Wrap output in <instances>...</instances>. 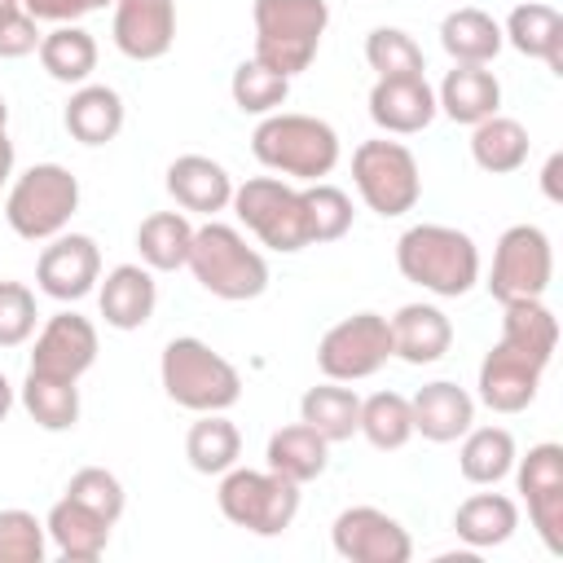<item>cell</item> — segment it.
I'll return each instance as SVG.
<instances>
[{
	"label": "cell",
	"mask_w": 563,
	"mask_h": 563,
	"mask_svg": "<svg viewBox=\"0 0 563 563\" xmlns=\"http://www.w3.org/2000/svg\"><path fill=\"white\" fill-rule=\"evenodd\" d=\"M251 154L277 172L282 180H325L339 167V132L317 119V114H299V110H273L255 123L251 132Z\"/></svg>",
	"instance_id": "obj_1"
},
{
	"label": "cell",
	"mask_w": 563,
	"mask_h": 563,
	"mask_svg": "<svg viewBox=\"0 0 563 563\" xmlns=\"http://www.w3.org/2000/svg\"><path fill=\"white\" fill-rule=\"evenodd\" d=\"M396 268L427 295L462 299L479 282V246L453 224H413L396 238Z\"/></svg>",
	"instance_id": "obj_2"
},
{
	"label": "cell",
	"mask_w": 563,
	"mask_h": 563,
	"mask_svg": "<svg viewBox=\"0 0 563 563\" xmlns=\"http://www.w3.org/2000/svg\"><path fill=\"white\" fill-rule=\"evenodd\" d=\"M158 378H163L167 400H176L189 413H224L242 400L238 365L194 334H180L163 347Z\"/></svg>",
	"instance_id": "obj_3"
},
{
	"label": "cell",
	"mask_w": 563,
	"mask_h": 563,
	"mask_svg": "<svg viewBox=\"0 0 563 563\" xmlns=\"http://www.w3.org/2000/svg\"><path fill=\"white\" fill-rule=\"evenodd\" d=\"M185 268L207 295L229 303H246L268 290V260L233 224H220V220H207L202 229H194Z\"/></svg>",
	"instance_id": "obj_4"
},
{
	"label": "cell",
	"mask_w": 563,
	"mask_h": 563,
	"mask_svg": "<svg viewBox=\"0 0 563 563\" xmlns=\"http://www.w3.org/2000/svg\"><path fill=\"white\" fill-rule=\"evenodd\" d=\"M251 22H255V57L282 70L286 79H295L317 62L321 35L330 26V4L325 0H255Z\"/></svg>",
	"instance_id": "obj_5"
},
{
	"label": "cell",
	"mask_w": 563,
	"mask_h": 563,
	"mask_svg": "<svg viewBox=\"0 0 563 563\" xmlns=\"http://www.w3.org/2000/svg\"><path fill=\"white\" fill-rule=\"evenodd\" d=\"M75 211H79V176L62 163L26 167L4 194V220L22 242L57 238Z\"/></svg>",
	"instance_id": "obj_6"
},
{
	"label": "cell",
	"mask_w": 563,
	"mask_h": 563,
	"mask_svg": "<svg viewBox=\"0 0 563 563\" xmlns=\"http://www.w3.org/2000/svg\"><path fill=\"white\" fill-rule=\"evenodd\" d=\"M216 501L233 528H246L251 537H282L299 515V484L268 466H229L220 475Z\"/></svg>",
	"instance_id": "obj_7"
},
{
	"label": "cell",
	"mask_w": 563,
	"mask_h": 563,
	"mask_svg": "<svg viewBox=\"0 0 563 563\" xmlns=\"http://www.w3.org/2000/svg\"><path fill=\"white\" fill-rule=\"evenodd\" d=\"M233 216L246 224V233L260 238V246L277 255H295L308 242V211H303V189H295L282 176H251L233 185Z\"/></svg>",
	"instance_id": "obj_8"
},
{
	"label": "cell",
	"mask_w": 563,
	"mask_h": 563,
	"mask_svg": "<svg viewBox=\"0 0 563 563\" xmlns=\"http://www.w3.org/2000/svg\"><path fill=\"white\" fill-rule=\"evenodd\" d=\"M352 185H356L361 202L383 220L413 211L422 198V172H418L413 150L405 141H387V136L361 141L352 150Z\"/></svg>",
	"instance_id": "obj_9"
},
{
	"label": "cell",
	"mask_w": 563,
	"mask_h": 563,
	"mask_svg": "<svg viewBox=\"0 0 563 563\" xmlns=\"http://www.w3.org/2000/svg\"><path fill=\"white\" fill-rule=\"evenodd\" d=\"M554 277V246L550 233L537 224H510L497 246H493V268H488V295L497 303L515 299H541Z\"/></svg>",
	"instance_id": "obj_10"
},
{
	"label": "cell",
	"mask_w": 563,
	"mask_h": 563,
	"mask_svg": "<svg viewBox=\"0 0 563 563\" xmlns=\"http://www.w3.org/2000/svg\"><path fill=\"white\" fill-rule=\"evenodd\" d=\"M391 361V321L383 312H352L334 321L317 343V369L334 383L374 378Z\"/></svg>",
	"instance_id": "obj_11"
},
{
	"label": "cell",
	"mask_w": 563,
	"mask_h": 563,
	"mask_svg": "<svg viewBox=\"0 0 563 563\" xmlns=\"http://www.w3.org/2000/svg\"><path fill=\"white\" fill-rule=\"evenodd\" d=\"M550 352H537L510 334H497V343L484 352L479 361V405H488L493 413H523L537 400L541 374L550 369Z\"/></svg>",
	"instance_id": "obj_12"
},
{
	"label": "cell",
	"mask_w": 563,
	"mask_h": 563,
	"mask_svg": "<svg viewBox=\"0 0 563 563\" xmlns=\"http://www.w3.org/2000/svg\"><path fill=\"white\" fill-rule=\"evenodd\" d=\"M515 484L528 501V519L550 554H563V444L541 440L515 457Z\"/></svg>",
	"instance_id": "obj_13"
},
{
	"label": "cell",
	"mask_w": 563,
	"mask_h": 563,
	"mask_svg": "<svg viewBox=\"0 0 563 563\" xmlns=\"http://www.w3.org/2000/svg\"><path fill=\"white\" fill-rule=\"evenodd\" d=\"M330 545L347 563H409V528L378 506H347L330 523Z\"/></svg>",
	"instance_id": "obj_14"
},
{
	"label": "cell",
	"mask_w": 563,
	"mask_h": 563,
	"mask_svg": "<svg viewBox=\"0 0 563 563\" xmlns=\"http://www.w3.org/2000/svg\"><path fill=\"white\" fill-rule=\"evenodd\" d=\"M97 325L79 312H53L40 330H35V347H31V374H44V378H66V383H79L92 365H97Z\"/></svg>",
	"instance_id": "obj_15"
},
{
	"label": "cell",
	"mask_w": 563,
	"mask_h": 563,
	"mask_svg": "<svg viewBox=\"0 0 563 563\" xmlns=\"http://www.w3.org/2000/svg\"><path fill=\"white\" fill-rule=\"evenodd\" d=\"M35 282L48 299L57 303H75L84 295L97 290L101 282V246L88 233H57L48 238V246L35 260Z\"/></svg>",
	"instance_id": "obj_16"
},
{
	"label": "cell",
	"mask_w": 563,
	"mask_h": 563,
	"mask_svg": "<svg viewBox=\"0 0 563 563\" xmlns=\"http://www.w3.org/2000/svg\"><path fill=\"white\" fill-rule=\"evenodd\" d=\"M114 48L132 62H158L176 44V0H114Z\"/></svg>",
	"instance_id": "obj_17"
},
{
	"label": "cell",
	"mask_w": 563,
	"mask_h": 563,
	"mask_svg": "<svg viewBox=\"0 0 563 563\" xmlns=\"http://www.w3.org/2000/svg\"><path fill=\"white\" fill-rule=\"evenodd\" d=\"M435 114L440 106H435V88L427 84V75H391V79H374L369 88V119L387 136H413L431 128Z\"/></svg>",
	"instance_id": "obj_18"
},
{
	"label": "cell",
	"mask_w": 563,
	"mask_h": 563,
	"mask_svg": "<svg viewBox=\"0 0 563 563\" xmlns=\"http://www.w3.org/2000/svg\"><path fill=\"white\" fill-rule=\"evenodd\" d=\"M409 409H413V435H422L431 444H453L475 427V396L466 387H457L453 378L422 383L409 396Z\"/></svg>",
	"instance_id": "obj_19"
},
{
	"label": "cell",
	"mask_w": 563,
	"mask_h": 563,
	"mask_svg": "<svg viewBox=\"0 0 563 563\" xmlns=\"http://www.w3.org/2000/svg\"><path fill=\"white\" fill-rule=\"evenodd\" d=\"M97 308L110 330H141L158 308V282L145 264H114L97 282Z\"/></svg>",
	"instance_id": "obj_20"
},
{
	"label": "cell",
	"mask_w": 563,
	"mask_h": 563,
	"mask_svg": "<svg viewBox=\"0 0 563 563\" xmlns=\"http://www.w3.org/2000/svg\"><path fill=\"white\" fill-rule=\"evenodd\" d=\"M167 194L180 211L216 216L233 202V176L207 154H180L167 163Z\"/></svg>",
	"instance_id": "obj_21"
},
{
	"label": "cell",
	"mask_w": 563,
	"mask_h": 563,
	"mask_svg": "<svg viewBox=\"0 0 563 563\" xmlns=\"http://www.w3.org/2000/svg\"><path fill=\"white\" fill-rule=\"evenodd\" d=\"M391 321V356L409 365H435L453 347V321L435 303H405Z\"/></svg>",
	"instance_id": "obj_22"
},
{
	"label": "cell",
	"mask_w": 563,
	"mask_h": 563,
	"mask_svg": "<svg viewBox=\"0 0 563 563\" xmlns=\"http://www.w3.org/2000/svg\"><path fill=\"white\" fill-rule=\"evenodd\" d=\"M123 97L110 84H79L62 110V128L79 141V145H110L123 132Z\"/></svg>",
	"instance_id": "obj_23"
},
{
	"label": "cell",
	"mask_w": 563,
	"mask_h": 563,
	"mask_svg": "<svg viewBox=\"0 0 563 563\" xmlns=\"http://www.w3.org/2000/svg\"><path fill=\"white\" fill-rule=\"evenodd\" d=\"M44 528H48V541L57 545L62 559L97 563L106 554V545H110V528L114 523H106L97 510H88V506H79L75 497L62 493V501H53V510L44 515Z\"/></svg>",
	"instance_id": "obj_24"
},
{
	"label": "cell",
	"mask_w": 563,
	"mask_h": 563,
	"mask_svg": "<svg viewBox=\"0 0 563 563\" xmlns=\"http://www.w3.org/2000/svg\"><path fill=\"white\" fill-rule=\"evenodd\" d=\"M506 44L523 57H537L550 66V75H563V13L554 4H541V0H528V4H515L506 26H501Z\"/></svg>",
	"instance_id": "obj_25"
},
{
	"label": "cell",
	"mask_w": 563,
	"mask_h": 563,
	"mask_svg": "<svg viewBox=\"0 0 563 563\" xmlns=\"http://www.w3.org/2000/svg\"><path fill=\"white\" fill-rule=\"evenodd\" d=\"M435 106L453 123L475 128L479 119H488V114L501 110V84H497V75L488 66H457L453 62V70L435 88Z\"/></svg>",
	"instance_id": "obj_26"
},
{
	"label": "cell",
	"mask_w": 563,
	"mask_h": 563,
	"mask_svg": "<svg viewBox=\"0 0 563 563\" xmlns=\"http://www.w3.org/2000/svg\"><path fill=\"white\" fill-rule=\"evenodd\" d=\"M501 44H506L501 22L475 4H462V9L440 18V48L457 66H488L501 53Z\"/></svg>",
	"instance_id": "obj_27"
},
{
	"label": "cell",
	"mask_w": 563,
	"mask_h": 563,
	"mask_svg": "<svg viewBox=\"0 0 563 563\" xmlns=\"http://www.w3.org/2000/svg\"><path fill=\"white\" fill-rule=\"evenodd\" d=\"M264 462H268V471L286 475V479H295L303 488L317 475H325V466H330V440L317 435L308 422H290V427H277L268 435Z\"/></svg>",
	"instance_id": "obj_28"
},
{
	"label": "cell",
	"mask_w": 563,
	"mask_h": 563,
	"mask_svg": "<svg viewBox=\"0 0 563 563\" xmlns=\"http://www.w3.org/2000/svg\"><path fill=\"white\" fill-rule=\"evenodd\" d=\"M519 528V506L506 493H471L457 510H453V532L471 545V550H493L506 545Z\"/></svg>",
	"instance_id": "obj_29"
},
{
	"label": "cell",
	"mask_w": 563,
	"mask_h": 563,
	"mask_svg": "<svg viewBox=\"0 0 563 563\" xmlns=\"http://www.w3.org/2000/svg\"><path fill=\"white\" fill-rule=\"evenodd\" d=\"M528 150H532L528 128H523L519 119H510V114H488V119H479V123L471 128V158H475V167L488 172V176H510V172H519V167L528 163Z\"/></svg>",
	"instance_id": "obj_30"
},
{
	"label": "cell",
	"mask_w": 563,
	"mask_h": 563,
	"mask_svg": "<svg viewBox=\"0 0 563 563\" xmlns=\"http://www.w3.org/2000/svg\"><path fill=\"white\" fill-rule=\"evenodd\" d=\"M299 422H308L330 444H343L361 427V396L347 383L325 378V383H317V387H308L299 396Z\"/></svg>",
	"instance_id": "obj_31"
},
{
	"label": "cell",
	"mask_w": 563,
	"mask_h": 563,
	"mask_svg": "<svg viewBox=\"0 0 563 563\" xmlns=\"http://www.w3.org/2000/svg\"><path fill=\"white\" fill-rule=\"evenodd\" d=\"M35 53H40V66L48 70V79L70 84V88L88 84L92 70H97V40L79 22H62L48 35H40V48Z\"/></svg>",
	"instance_id": "obj_32"
},
{
	"label": "cell",
	"mask_w": 563,
	"mask_h": 563,
	"mask_svg": "<svg viewBox=\"0 0 563 563\" xmlns=\"http://www.w3.org/2000/svg\"><path fill=\"white\" fill-rule=\"evenodd\" d=\"M189 242H194V224L185 211H154L136 224V251L141 264L154 273H176L189 260Z\"/></svg>",
	"instance_id": "obj_33"
},
{
	"label": "cell",
	"mask_w": 563,
	"mask_h": 563,
	"mask_svg": "<svg viewBox=\"0 0 563 563\" xmlns=\"http://www.w3.org/2000/svg\"><path fill=\"white\" fill-rule=\"evenodd\" d=\"M515 457H519V449H515V435L506 427H471L462 435V449H457V471L466 484L488 488V484L510 475Z\"/></svg>",
	"instance_id": "obj_34"
},
{
	"label": "cell",
	"mask_w": 563,
	"mask_h": 563,
	"mask_svg": "<svg viewBox=\"0 0 563 563\" xmlns=\"http://www.w3.org/2000/svg\"><path fill=\"white\" fill-rule=\"evenodd\" d=\"M185 457L198 475H224L242 457V431L224 413H198L185 431Z\"/></svg>",
	"instance_id": "obj_35"
},
{
	"label": "cell",
	"mask_w": 563,
	"mask_h": 563,
	"mask_svg": "<svg viewBox=\"0 0 563 563\" xmlns=\"http://www.w3.org/2000/svg\"><path fill=\"white\" fill-rule=\"evenodd\" d=\"M18 400L31 413V422L44 427V431H70L79 422V383L44 378V374L26 369V378L18 387Z\"/></svg>",
	"instance_id": "obj_36"
},
{
	"label": "cell",
	"mask_w": 563,
	"mask_h": 563,
	"mask_svg": "<svg viewBox=\"0 0 563 563\" xmlns=\"http://www.w3.org/2000/svg\"><path fill=\"white\" fill-rule=\"evenodd\" d=\"M356 435H365L374 449L391 453V449H405L413 440V409H409V396L400 391H374L361 400V427Z\"/></svg>",
	"instance_id": "obj_37"
},
{
	"label": "cell",
	"mask_w": 563,
	"mask_h": 563,
	"mask_svg": "<svg viewBox=\"0 0 563 563\" xmlns=\"http://www.w3.org/2000/svg\"><path fill=\"white\" fill-rule=\"evenodd\" d=\"M229 97H233V106H238L242 114H260V119H264V114H273V110L286 106V97H290V79H286L282 70L264 66L260 57H246V62L233 66Z\"/></svg>",
	"instance_id": "obj_38"
},
{
	"label": "cell",
	"mask_w": 563,
	"mask_h": 563,
	"mask_svg": "<svg viewBox=\"0 0 563 563\" xmlns=\"http://www.w3.org/2000/svg\"><path fill=\"white\" fill-rule=\"evenodd\" d=\"M303 211H308V242H312V246L339 242V238L352 229V220H356L352 198H347L339 185H330V180L303 185Z\"/></svg>",
	"instance_id": "obj_39"
},
{
	"label": "cell",
	"mask_w": 563,
	"mask_h": 563,
	"mask_svg": "<svg viewBox=\"0 0 563 563\" xmlns=\"http://www.w3.org/2000/svg\"><path fill=\"white\" fill-rule=\"evenodd\" d=\"M365 62L378 79H391V75H427V62H422V48L409 31L400 26H374L365 35Z\"/></svg>",
	"instance_id": "obj_40"
},
{
	"label": "cell",
	"mask_w": 563,
	"mask_h": 563,
	"mask_svg": "<svg viewBox=\"0 0 563 563\" xmlns=\"http://www.w3.org/2000/svg\"><path fill=\"white\" fill-rule=\"evenodd\" d=\"M48 554V528L22 506L0 510V563H44Z\"/></svg>",
	"instance_id": "obj_41"
},
{
	"label": "cell",
	"mask_w": 563,
	"mask_h": 563,
	"mask_svg": "<svg viewBox=\"0 0 563 563\" xmlns=\"http://www.w3.org/2000/svg\"><path fill=\"white\" fill-rule=\"evenodd\" d=\"M66 497H75L79 506L97 510L106 523H119V515H123V506H128V493H123L119 475L106 471V466H79V471L70 475V484H66Z\"/></svg>",
	"instance_id": "obj_42"
},
{
	"label": "cell",
	"mask_w": 563,
	"mask_h": 563,
	"mask_svg": "<svg viewBox=\"0 0 563 563\" xmlns=\"http://www.w3.org/2000/svg\"><path fill=\"white\" fill-rule=\"evenodd\" d=\"M35 295L26 282H0V347H22L35 334Z\"/></svg>",
	"instance_id": "obj_43"
},
{
	"label": "cell",
	"mask_w": 563,
	"mask_h": 563,
	"mask_svg": "<svg viewBox=\"0 0 563 563\" xmlns=\"http://www.w3.org/2000/svg\"><path fill=\"white\" fill-rule=\"evenodd\" d=\"M40 48V22L26 13V9H18V13H9V18H0V57H26V53H35Z\"/></svg>",
	"instance_id": "obj_44"
},
{
	"label": "cell",
	"mask_w": 563,
	"mask_h": 563,
	"mask_svg": "<svg viewBox=\"0 0 563 563\" xmlns=\"http://www.w3.org/2000/svg\"><path fill=\"white\" fill-rule=\"evenodd\" d=\"M22 9H26L35 22L62 26V22H79V18L88 13V0H22Z\"/></svg>",
	"instance_id": "obj_45"
},
{
	"label": "cell",
	"mask_w": 563,
	"mask_h": 563,
	"mask_svg": "<svg viewBox=\"0 0 563 563\" xmlns=\"http://www.w3.org/2000/svg\"><path fill=\"white\" fill-rule=\"evenodd\" d=\"M559 172H563V154H550V163L541 167V189L550 202H563V189H559Z\"/></svg>",
	"instance_id": "obj_46"
},
{
	"label": "cell",
	"mask_w": 563,
	"mask_h": 563,
	"mask_svg": "<svg viewBox=\"0 0 563 563\" xmlns=\"http://www.w3.org/2000/svg\"><path fill=\"white\" fill-rule=\"evenodd\" d=\"M9 176H13V141L9 132H0V189L9 185Z\"/></svg>",
	"instance_id": "obj_47"
},
{
	"label": "cell",
	"mask_w": 563,
	"mask_h": 563,
	"mask_svg": "<svg viewBox=\"0 0 563 563\" xmlns=\"http://www.w3.org/2000/svg\"><path fill=\"white\" fill-rule=\"evenodd\" d=\"M13 400H18V391H13V383L0 374V422L9 418V409H13Z\"/></svg>",
	"instance_id": "obj_48"
},
{
	"label": "cell",
	"mask_w": 563,
	"mask_h": 563,
	"mask_svg": "<svg viewBox=\"0 0 563 563\" xmlns=\"http://www.w3.org/2000/svg\"><path fill=\"white\" fill-rule=\"evenodd\" d=\"M22 9V0H0V18H9V13H18Z\"/></svg>",
	"instance_id": "obj_49"
},
{
	"label": "cell",
	"mask_w": 563,
	"mask_h": 563,
	"mask_svg": "<svg viewBox=\"0 0 563 563\" xmlns=\"http://www.w3.org/2000/svg\"><path fill=\"white\" fill-rule=\"evenodd\" d=\"M4 128H9V101L0 97V132H4Z\"/></svg>",
	"instance_id": "obj_50"
},
{
	"label": "cell",
	"mask_w": 563,
	"mask_h": 563,
	"mask_svg": "<svg viewBox=\"0 0 563 563\" xmlns=\"http://www.w3.org/2000/svg\"><path fill=\"white\" fill-rule=\"evenodd\" d=\"M106 4H114V0H88V13H92V9H106Z\"/></svg>",
	"instance_id": "obj_51"
}]
</instances>
